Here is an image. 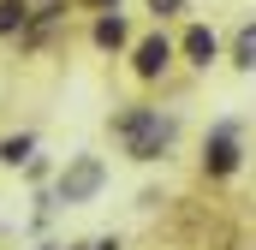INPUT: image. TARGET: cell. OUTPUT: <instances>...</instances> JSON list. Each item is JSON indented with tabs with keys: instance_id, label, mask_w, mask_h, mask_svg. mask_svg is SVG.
Returning a JSON list of instances; mask_svg holds the SVG:
<instances>
[{
	"instance_id": "1",
	"label": "cell",
	"mask_w": 256,
	"mask_h": 250,
	"mask_svg": "<svg viewBox=\"0 0 256 250\" xmlns=\"http://www.w3.org/2000/svg\"><path fill=\"white\" fill-rule=\"evenodd\" d=\"M120 137H126L131 161H155L167 143H173V120H161V114H149V108H137L120 120Z\"/></svg>"
},
{
	"instance_id": "2",
	"label": "cell",
	"mask_w": 256,
	"mask_h": 250,
	"mask_svg": "<svg viewBox=\"0 0 256 250\" xmlns=\"http://www.w3.org/2000/svg\"><path fill=\"white\" fill-rule=\"evenodd\" d=\"M102 185H108V167L96 155H78V161H66V173H60V202H90Z\"/></svg>"
},
{
	"instance_id": "3",
	"label": "cell",
	"mask_w": 256,
	"mask_h": 250,
	"mask_svg": "<svg viewBox=\"0 0 256 250\" xmlns=\"http://www.w3.org/2000/svg\"><path fill=\"white\" fill-rule=\"evenodd\" d=\"M202 167H208V173H232V167H238V143H232V131H214V137H208Z\"/></svg>"
},
{
	"instance_id": "4",
	"label": "cell",
	"mask_w": 256,
	"mask_h": 250,
	"mask_svg": "<svg viewBox=\"0 0 256 250\" xmlns=\"http://www.w3.org/2000/svg\"><path fill=\"white\" fill-rule=\"evenodd\" d=\"M167 36H149V42H137V78H161V66H167Z\"/></svg>"
},
{
	"instance_id": "5",
	"label": "cell",
	"mask_w": 256,
	"mask_h": 250,
	"mask_svg": "<svg viewBox=\"0 0 256 250\" xmlns=\"http://www.w3.org/2000/svg\"><path fill=\"white\" fill-rule=\"evenodd\" d=\"M185 54H191L196 66H208V60H214V30H202V24L185 30Z\"/></svg>"
},
{
	"instance_id": "6",
	"label": "cell",
	"mask_w": 256,
	"mask_h": 250,
	"mask_svg": "<svg viewBox=\"0 0 256 250\" xmlns=\"http://www.w3.org/2000/svg\"><path fill=\"white\" fill-rule=\"evenodd\" d=\"M96 42H102V48H120V42H126V18H120V12H108V18L96 24Z\"/></svg>"
},
{
	"instance_id": "7",
	"label": "cell",
	"mask_w": 256,
	"mask_h": 250,
	"mask_svg": "<svg viewBox=\"0 0 256 250\" xmlns=\"http://www.w3.org/2000/svg\"><path fill=\"white\" fill-rule=\"evenodd\" d=\"M232 60L244 66V72H256V24H244V30H238V48H232Z\"/></svg>"
},
{
	"instance_id": "8",
	"label": "cell",
	"mask_w": 256,
	"mask_h": 250,
	"mask_svg": "<svg viewBox=\"0 0 256 250\" xmlns=\"http://www.w3.org/2000/svg\"><path fill=\"white\" fill-rule=\"evenodd\" d=\"M24 12H30L24 0H0V36H12V30L24 24Z\"/></svg>"
},
{
	"instance_id": "9",
	"label": "cell",
	"mask_w": 256,
	"mask_h": 250,
	"mask_svg": "<svg viewBox=\"0 0 256 250\" xmlns=\"http://www.w3.org/2000/svg\"><path fill=\"white\" fill-rule=\"evenodd\" d=\"M0 161H6V167L30 161V137H6V143H0Z\"/></svg>"
},
{
	"instance_id": "10",
	"label": "cell",
	"mask_w": 256,
	"mask_h": 250,
	"mask_svg": "<svg viewBox=\"0 0 256 250\" xmlns=\"http://www.w3.org/2000/svg\"><path fill=\"white\" fill-rule=\"evenodd\" d=\"M185 0H149V12H179Z\"/></svg>"
}]
</instances>
